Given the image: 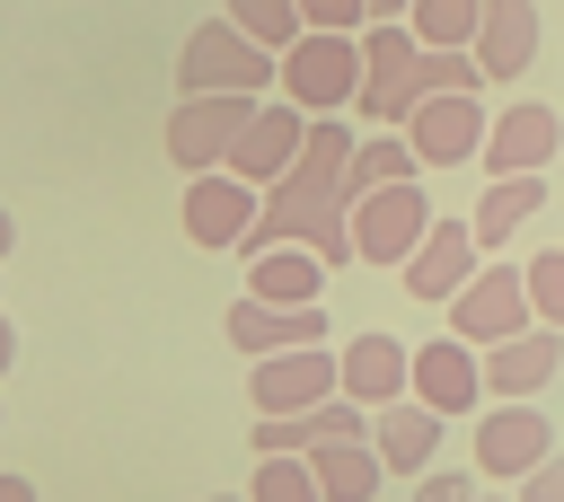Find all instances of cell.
Masks as SVG:
<instances>
[{
    "instance_id": "277c9868",
    "label": "cell",
    "mask_w": 564,
    "mask_h": 502,
    "mask_svg": "<svg viewBox=\"0 0 564 502\" xmlns=\"http://www.w3.org/2000/svg\"><path fill=\"white\" fill-rule=\"evenodd\" d=\"M432 220H441V211L423 203V176H405V185H379V194H361V203H352V255L397 273V264H405V255L432 238Z\"/></svg>"
},
{
    "instance_id": "ffe728a7",
    "label": "cell",
    "mask_w": 564,
    "mask_h": 502,
    "mask_svg": "<svg viewBox=\"0 0 564 502\" xmlns=\"http://www.w3.org/2000/svg\"><path fill=\"white\" fill-rule=\"evenodd\" d=\"M476 62H485V79H520L538 62V0H485Z\"/></svg>"
},
{
    "instance_id": "1f68e13d",
    "label": "cell",
    "mask_w": 564,
    "mask_h": 502,
    "mask_svg": "<svg viewBox=\"0 0 564 502\" xmlns=\"http://www.w3.org/2000/svg\"><path fill=\"white\" fill-rule=\"evenodd\" d=\"M0 502H35V484L26 476H0Z\"/></svg>"
},
{
    "instance_id": "836d02e7",
    "label": "cell",
    "mask_w": 564,
    "mask_h": 502,
    "mask_svg": "<svg viewBox=\"0 0 564 502\" xmlns=\"http://www.w3.org/2000/svg\"><path fill=\"white\" fill-rule=\"evenodd\" d=\"M405 9H414V0H370V18H405Z\"/></svg>"
},
{
    "instance_id": "f1b7e54d",
    "label": "cell",
    "mask_w": 564,
    "mask_h": 502,
    "mask_svg": "<svg viewBox=\"0 0 564 502\" xmlns=\"http://www.w3.org/2000/svg\"><path fill=\"white\" fill-rule=\"evenodd\" d=\"M485 484L467 476V467H432V476H414V502H476Z\"/></svg>"
},
{
    "instance_id": "8992f818",
    "label": "cell",
    "mask_w": 564,
    "mask_h": 502,
    "mask_svg": "<svg viewBox=\"0 0 564 502\" xmlns=\"http://www.w3.org/2000/svg\"><path fill=\"white\" fill-rule=\"evenodd\" d=\"M485 132H494L485 88H441V97H423V106L405 114V141H414L423 167H467V159H485Z\"/></svg>"
},
{
    "instance_id": "8d00e7d4",
    "label": "cell",
    "mask_w": 564,
    "mask_h": 502,
    "mask_svg": "<svg viewBox=\"0 0 564 502\" xmlns=\"http://www.w3.org/2000/svg\"><path fill=\"white\" fill-rule=\"evenodd\" d=\"M212 502H256V493H212Z\"/></svg>"
},
{
    "instance_id": "6da1fadb",
    "label": "cell",
    "mask_w": 564,
    "mask_h": 502,
    "mask_svg": "<svg viewBox=\"0 0 564 502\" xmlns=\"http://www.w3.org/2000/svg\"><path fill=\"white\" fill-rule=\"evenodd\" d=\"M273 70H282V53H264L238 18H203L176 44V88L185 97H264Z\"/></svg>"
},
{
    "instance_id": "7402d4cb",
    "label": "cell",
    "mask_w": 564,
    "mask_h": 502,
    "mask_svg": "<svg viewBox=\"0 0 564 502\" xmlns=\"http://www.w3.org/2000/svg\"><path fill=\"white\" fill-rule=\"evenodd\" d=\"M308 458H317L326 502H379V484H388V458H379V440H370V432L326 440V449H308Z\"/></svg>"
},
{
    "instance_id": "d4e9b609",
    "label": "cell",
    "mask_w": 564,
    "mask_h": 502,
    "mask_svg": "<svg viewBox=\"0 0 564 502\" xmlns=\"http://www.w3.org/2000/svg\"><path fill=\"white\" fill-rule=\"evenodd\" d=\"M405 26H414L423 44H467V53H476L485 0H414V9H405Z\"/></svg>"
},
{
    "instance_id": "cb8c5ba5",
    "label": "cell",
    "mask_w": 564,
    "mask_h": 502,
    "mask_svg": "<svg viewBox=\"0 0 564 502\" xmlns=\"http://www.w3.org/2000/svg\"><path fill=\"white\" fill-rule=\"evenodd\" d=\"M405 176H423L414 141H405V132H379V141H361V150H352V176H344V194L361 203V194H379V185H405Z\"/></svg>"
},
{
    "instance_id": "ac0fdd59",
    "label": "cell",
    "mask_w": 564,
    "mask_h": 502,
    "mask_svg": "<svg viewBox=\"0 0 564 502\" xmlns=\"http://www.w3.org/2000/svg\"><path fill=\"white\" fill-rule=\"evenodd\" d=\"M555 361H564V326H529V335H511V343H494L485 352V396H538L546 379H555Z\"/></svg>"
},
{
    "instance_id": "7a4b0ae2",
    "label": "cell",
    "mask_w": 564,
    "mask_h": 502,
    "mask_svg": "<svg viewBox=\"0 0 564 502\" xmlns=\"http://www.w3.org/2000/svg\"><path fill=\"white\" fill-rule=\"evenodd\" d=\"M432 97V79H423V35L405 26V18H370L361 26V123H379V132H405V114Z\"/></svg>"
},
{
    "instance_id": "52a82bcc",
    "label": "cell",
    "mask_w": 564,
    "mask_h": 502,
    "mask_svg": "<svg viewBox=\"0 0 564 502\" xmlns=\"http://www.w3.org/2000/svg\"><path fill=\"white\" fill-rule=\"evenodd\" d=\"M555 458V423H546V405L538 396H494L485 414H476V467L502 484V476H538Z\"/></svg>"
},
{
    "instance_id": "83f0119b",
    "label": "cell",
    "mask_w": 564,
    "mask_h": 502,
    "mask_svg": "<svg viewBox=\"0 0 564 502\" xmlns=\"http://www.w3.org/2000/svg\"><path fill=\"white\" fill-rule=\"evenodd\" d=\"M529 299H538L546 326H564V247H538L529 255Z\"/></svg>"
},
{
    "instance_id": "8fae6325",
    "label": "cell",
    "mask_w": 564,
    "mask_h": 502,
    "mask_svg": "<svg viewBox=\"0 0 564 502\" xmlns=\"http://www.w3.org/2000/svg\"><path fill=\"white\" fill-rule=\"evenodd\" d=\"M485 273V247H476V220H432V238L397 264V282L423 299V308H449L467 282Z\"/></svg>"
},
{
    "instance_id": "44dd1931",
    "label": "cell",
    "mask_w": 564,
    "mask_h": 502,
    "mask_svg": "<svg viewBox=\"0 0 564 502\" xmlns=\"http://www.w3.org/2000/svg\"><path fill=\"white\" fill-rule=\"evenodd\" d=\"M326 273H335V264H326L317 247H264V255H247V291H256V299H282V308L317 299Z\"/></svg>"
},
{
    "instance_id": "9a60e30c",
    "label": "cell",
    "mask_w": 564,
    "mask_h": 502,
    "mask_svg": "<svg viewBox=\"0 0 564 502\" xmlns=\"http://www.w3.org/2000/svg\"><path fill=\"white\" fill-rule=\"evenodd\" d=\"M555 150H564V114H555L546 97H520V106H502L494 132H485V176H538Z\"/></svg>"
},
{
    "instance_id": "3957f363",
    "label": "cell",
    "mask_w": 564,
    "mask_h": 502,
    "mask_svg": "<svg viewBox=\"0 0 564 502\" xmlns=\"http://www.w3.org/2000/svg\"><path fill=\"white\" fill-rule=\"evenodd\" d=\"M282 97L308 106V114H352V106H361V35L308 26V35L282 53Z\"/></svg>"
},
{
    "instance_id": "ba28073f",
    "label": "cell",
    "mask_w": 564,
    "mask_h": 502,
    "mask_svg": "<svg viewBox=\"0 0 564 502\" xmlns=\"http://www.w3.org/2000/svg\"><path fill=\"white\" fill-rule=\"evenodd\" d=\"M256 106H264V97H185V106H167V159H176L185 176L229 167V150H238V132L256 123Z\"/></svg>"
},
{
    "instance_id": "d6986e66",
    "label": "cell",
    "mask_w": 564,
    "mask_h": 502,
    "mask_svg": "<svg viewBox=\"0 0 564 502\" xmlns=\"http://www.w3.org/2000/svg\"><path fill=\"white\" fill-rule=\"evenodd\" d=\"M344 396H361L370 414L397 405V396H414V352L397 335H352L344 343Z\"/></svg>"
},
{
    "instance_id": "7c38bea8",
    "label": "cell",
    "mask_w": 564,
    "mask_h": 502,
    "mask_svg": "<svg viewBox=\"0 0 564 502\" xmlns=\"http://www.w3.org/2000/svg\"><path fill=\"white\" fill-rule=\"evenodd\" d=\"M220 326H229V343H238L247 361H264V352H300V343H326V308H317V299L282 308V299L238 291V299L220 308Z\"/></svg>"
},
{
    "instance_id": "2e32d148",
    "label": "cell",
    "mask_w": 564,
    "mask_h": 502,
    "mask_svg": "<svg viewBox=\"0 0 564 502\" xmlns=\"http://www.w3.org/2000/svg\"><path fill=\"white\" fill-rule=\"evenodd\" d=\"M414 396L441 405V414H476V405H485V352H476L467 335H432V343L414 352Z\"/></svg>"
},
{
    "instance_id": "d590c367",
    "label": "cell",
    "mask_w": 564,
    "mask_h": 502,
    "mask_svg": "<svg viewBox=\"0 0 564 502\" xmlns=\"http://www.w3.org/2000/svg\"><path fill=\"white\" fill-rule=\"evenodd\" d=\"M476 502H520V493H476Z\"/></svg>"
},
{
    "instance_id": "4fadbf2b",
    "label": "cell",
    "mask_w": 564,
    "mask_h": 502,
    "mask_svg": "<svg viewBox=\"0 0 564 502\" xmlns=\"http://www.w3.org/2000/svg\"><path fill=\"white\" fill-rule=\"evenodd\" d=\"M352 432H370V405L361 396H326V405H300V414H256L247 449L256 458H308V449L352 440Z\"/></svg>"
},
{
    "instance_id": "9c48e42d",
    "label": "cell",
    "mask_w": 564,
    "mask_h": 502,
    "mask_svg": "<svg viewBox=\"0 0 564 502\" xmlns=\"http://www.w3.org/2000/svg\"><path fill=\"white\" fill-rule=\"evenodd\" d=\"M247 396H256V414H300V405H326V396H344V352H326V343L264 352V361L247 370Z\"/></svg>"
},
{
    "instance_id": "e575fe53",
    "label": "cell",
    "mask_w": 564,
    "mask_h": 502,
    "mask_svg": "<svg viewBox=\"0 0 564 502\" xmlns=\"http://www.w3.org/2000/svg\"><path fill=\"white\" fill-rule=\"evenodd\" d=\"M9 247H18V220H9V203H0V255H9Z\"/></svg>"
},
{
    "instance_id": "484cf974",
    "label": "cell",
    "mask_w": 564,
    "mask_h": 502,
    "mask_svg": "<svg viewBox=\"0 0 564 502\" xmlns=\"http://www.w3.org/2000/svg\"><path fill=\"white\" fill-rule=\"evenodd\" d=\"M229 18H238L264 53H291V44L308 35V9H300V0H229Z\"/></svg>"
},
{
    "instance_id": "603a6c76",
    "label": "cell",
    "mask_w": 564,
    "mask_h": 502,
    "mask_svg": "<svg viewBox=\"0 0 564 502\" xmlns=\"http://www.w3.org/2000/svg\"><path fill=\"white\" fill-rule=\"evenodd\" d=\"M538 203H546V176H494L485 194H476V247H511L529 220H538Z\"/></svg>"
},
{
    "instance_id": "5bb4252c",
    "label": "cell",
    "mask_w": 564,
    "mask_h": 502,
    "mask_svg": "<svg viewBox=\"0 0 564 502\" xmlns=\"http://www.w3.org/2000/svg\"><path fill=\"white\" fill-rule=\"evenodd\" d=\"M308 106H256V123L238 132V150H229V176H247V185H282L291 167H300V150H308Z\"/></svg>"
},
{
    "instance_id": "5b68a950",
    "label": "cell",
    "mask_w": 564,
    "mask_h": 502,
    "mask_svg": "<svg viewBox=\"0 0 564 502\" xmlns=\"http://www.w3.org/2000/svg\"><path fill=\"white\" fill-rule=\"evenodd\" d=\"M529 326H538L529 264H485V273L449 299V335H467L476 352H494V343H511V335H529Z\"/></svg>"
},
{
    "instance_id": "4316f807",
    "label": "cell",
    "mask_w": 564,
    "mask_h": 502,
    "mask_svg": "<svg viewBox=\"0 0 564 502\" xmlns=\"http://www.w3.org/2000/svg\"><path fill=\"white\" fill-rule=\"evenodd\" d=\"M256 502H326V484H317V458H256V484H247Z\"/></svg>"
},
{
    "instance_id": "e0dca14e",
    "label": "cell",
    "mask_w": 564,
    "mask_h": 502,
    "mask_svg": "<svg viewBox=\"0 0 564 502\" xmlns=\"http://www.w3.org/2000/svg\"><path fill=\"white\" fill-rule=\"evenodd\" d=\"M441 405H423V396H397V405H379L370 414V440H379V458H388V476H432V458H441Z\"/></svg>"
},
{
    "instance_id": "f546056e",
    "label": "cell",
    "mask_w": 564,
    "mask_h": 502,
    "mask_svg": "<svg viewBox=\"0 0 564 502\" xmlns=\"http://www.w3.org/2000/svg\"><path fill=\"white\" fill-rule=\"evenodd\" d=\"M308 26H335V35H361L370 26V0H300Z\"/></svg>"
},
{
    "instance_id": "4dcf8cb0",
    "label": "cell",
    "mask_w": 564,
    "mask_h": 502,
    "mask_svg": "<svg viewBox=\"0 0 564 502\" xmlns=\"http://www.w3.org/2000/svg\"><path fill=\"white\" fill-rule=\"evenodd\" d=\"M520 502H564V458H546L538 476H520Z\"/></svg>"
},
{
    "instance_id": "30bf717a",
    "label": "cell",
    "mask_w": 564,
    "mask_h": 502,
    "mask_svg": "<svg viewBox=\"0 0 564 502\" xmlns=\"http://www.w3.org/2000/svg\"><path fill=\"white\" fill-rule=\"evenodd\" d=\"M256 211H264V185H247V176H229V167L185 176V203H176V220H185L194 247H247Z\"/></svg>"
},
{
    "instance_id": "d6a6232c",
    "label": "cell",
    "mask_w": 564,
    "mask_h": 502,
    "mask_svg": "<svg viewBox=\"0 0 564 502\" xmlns=\"http://www.w3.org/2000/svg\"><path fill=\"white\" fill-rule=\"evenodd\" d=\"M9 361H18V326L0 317V379H9Z\"/></svg>"
}]
</instances>
